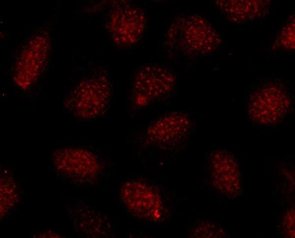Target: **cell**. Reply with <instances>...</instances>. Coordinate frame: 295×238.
Listing matches in <instances>:
<instances>
[{
    "label": "cell",
    "instance_id": "277c9868",
    "mask_svg": "<svg viewBox=\"0 0 295 238\" xmlns=\"http://www.w3.org/2000/svg\"><path fill=\"white\" fill-rule=\"evenodd\" d=\"M53 161L58 172L76 183L91 182L100 170L95 155L90 151L78 148L58 149L54 155Z\"/></svg>",
    "mask_w": 295,
    "mask_h": 238
},
{
    "label": "cell",
    "instance_id": "7a4b0ae2",
    "mask_svg": "<svg viewBox=\"0 0 295 238\" xmlns=\"http://www.w3.org/2000/svg\"><path fill=\"white\" fill-rule=\"evenodd\" d=\"M175 83L173 74L163 67L151 65L142 68L134 79L131 95L133 106L142 108L167 97L173 91Z\"/></svg>",
    "mask_w": 295,
    "mask_h": 238
},
{
    "label": "cell",
    "instance_id": "6da1fadb",
    "mask_svg": "<svg viewBox=\"0 0 295 238\" xmlns=\"http://www.w3.org/2000/svg\"><path fill=\"white\" fill-rule=\"evenodd\" d=\"M169 40L187 52L204 54L217 48L221 38L212 26L199 16H189L177 21L172 27Z\"/></svg>",
    "mask_w": 295,
    "mask_h": 238
},
{
    "label": "cell",
    "instance_id": "5b68a950",
    "mask_svg": "<svg viewBox=\"0 0 295 238\" xmlns=\"http://www.w3.org/2000/svg\"><path fill=\"white\" fill-rule=\"evenodd\" d=\"M145 21L144 13L140 8L130 6L117 8L110 19L112 36L120 45L134 44L143 33Z\"/></svg>",
    "mask_w": 295,
    "mask_h": 238
},
{
    "label": "cell",
    "instance_id": "ba28073f",
    "mask_svg": "<svg viewBox=\"0 0 295 238\" xmlns=\"http://www.w3.org/2000/svg\"><path fill=\"white\" fill-rule=\"evenodd\" d=\"M123 198L132 212L144 218L153 217L161 206L157 194L146 185L128 183L122 190Z\"/></svg>",
    "mask_w": 295,
    "mask_h": 238
},
{
    "label": "cell",
    "instance_id": "8992f818",
    "mask_svg": "<svg viewBox=\"0 0 295 238\" xmlns=\"http://www.w3.org/2000/svg\"><path fill=\"white\" fill-rule=\"evenodd\" d=\"M210 169L212 182L223 194L231 197L239 193L240 179L238 164L230 152L225 150L214 152Z\"/></svg>",
    "mask_w": 295,
    "mask_h": 238
},
{
    "label": "cell",
    "instance_id": "9c48e42d",
    "mask_svg": "<svg viewBox=\"0 0 295 238\" xmlns=\"http://www.w3.org/2000/svg\"><path fill=\"white\" fill-rule=\"evenodd\" d=\"M219 8L232 21L243 23L266 14L269 0H216Z\"/></svg>",
    "mask_w": 295,
    "mask_h": 238
},
{
    "label": "cell",
    "instance_id": "52a82bcc",
    "mask_svg": "<svg viewBox=\"0 0 295 238\" xmlns=\"http://www.w3.org/2000/svg\"><path fill=\"white\" fill-rule=\"evenodd\" d=\"M190 127L191 122L186 115L174 112L160 117L152 123L147 134L148 139L153 143L169 145L185 139Z\"/></svg>",
    "mask_w": 295,
    "mask_h": 238
},
{
    "label": "cell",
    "instance_id": "30bf717a",
    "mask_svg": "<svg viewBox=\"0 0 295 238\" xmlns=\"http://www.w3.org/2000/svg\"><path fill=\"white\" fill-rule=\"evenodd\" d=\"M18 186L10 175L0 178V217H3L19 201Z\"/></svg>",
    "mask_w": 295,
    "mask_h": 238
},
{
    "label": "cell",
    "instance_id": "8fae6325",
    "mask_svg": "<svg viewBox=\"0 0 295 238\" xmlns=\"http://www.w3.org/2000/svg\"><path fill=\"white\" fill-rule=\"evenodd\" d=\"M274 46L288 50L295 49V17L292 16L277 37Z\"/></svg>",
    "mask_w": 295,
    "mask_h": 238
},
{
    "label": "cell",
    "instance_id": "3957f363",
    "mask_svg": "<svg viewBox=\"0 0 295 238\" xmlns=\"http://www.w3.org/2000/svg\"><path fill=\"white\" fill-rule=\"evenodd\" d=\"M290 105L289 96L285 89L281 86L268 83L250 95L248 115L258 124H274L284 117Z\"/></svg>",
    "mask_w": 295,
    "mask_h": 238
}]
</instances>
